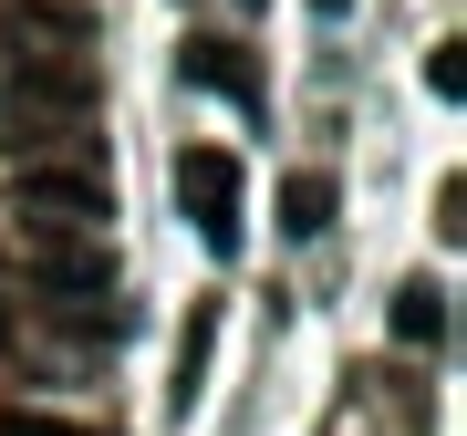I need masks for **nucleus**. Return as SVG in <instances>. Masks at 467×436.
I'll list each match as a JSON object with an SVG mask.
<instances>
[{"label":"nucleus","instance_id":"nucleus-10","mask_svg":"<svg viewBox=\"0 0 467 436\" xmlns=\"http://www.w3.org/2000/svg\"><path fill=\"white\" fill-rule=\"evenodd\" d=\"M0 436H84V426H63V416H0Z\"/></svg>","mask_w":467,"mask_h":436},{"label":"nucleus","instance_id":"nucleus-9","mask_svg":"<svg viewBox=\"0 0 467 436\" xmlns=\"http://www.w3.org/2000/svg\"><path fill=\"white\" fill-rule=\"evenodd\" d=\"M426 84H436V94H447V104L467 94V42H436V63H426Z\"/></svg>","mask_w":467,"mask_h":436},{"label":"nucleus","instance_id":"nucleus-7","mask_svg":"<svg viewBox=\"0 0 467 436\" xmlns=\"http://www.w3.org/2000/svg\"><path fill=\"white\" fill-rule=\"evenodd\" d=\"M395 333L405 343H436V333H447V291H436V281H405L395 291Z\"/></svg>","mask_w":467,"mask_h":436},{"label":"nucleus","instance_id":"nucleus-8","mask_svg":"<svg viewBox=\"0 0 467 436\" xmlns=\"http://www.w3.org/2000/svg\"><path fill=\"white\" fill-rule=\"evenodd\" d=\"M208 333H218L208 312L187 322V343H177V385H167V405H198V374H208Z\"/></svg>","mask_w":467,"mask_h":436},{"label":"nucleus","instance_id":"nucleus-5","mask_svg":"<svg viewBox=\"0 0 467 436\" xmlns=\"http://www.w3.org/2000/svg\"><path fill=\"white\" fill-rule=\"evenodd\" d=\"M32 291L42 302H63V291H115L104 239H32Z\"/></svg>","mask_w":467,"mask_h":436},{"label":"nucleus","instance_id":"nucleus-4","mask_svg":"<svg viewBox=\"0 0 467 436\" xmlns=\"http://www.w3.org/2000/svg\"><path fill=\"white\" fill-rule=\"evenodd\" d=\"M177 73H187V84H198V94H229L239 115H260V63H250V52H239V42H218V32H187Z\"/></svg>","mask_w":467,"mask_h":436},{"label":"nucleus","instance_id":"nucleus-2","mask_svg":"<svg viewBox=\"0 0 467 436\" xmlns=\"http://www.w3.org/2000/svg\"><path fill=\"white\" fill-rule=\"evenodd\" d=\"M104 218H115V187L84 146L63 156V167H32L21 177V229L32 239H104Z\"/></svg>","mask_w":467,"mask_h":436},{"label":"nucleus","instance_id":"nucleus-11","mask_svg":"<svg viewBox=\"0 0 467 436\" xmlns=\"http://www.w3.org/2000/svg\"><path fill=\"white\" fill-rule=\"evenodd\" d=\"M239 11H260V0H239Z\"/></svg>","mask_w":467,"mask_h":436},{"label":"nucleus","instance_id":"nucleus-3","mask_svg":"<svg viewBox=\"0 0 467 436\" xmlns=\"http://www.w3.org/2000/svg\"><path fill=\"white\" fill-rule=\"evenodd\" d=\"M177 208H187V229L229 260L239 250V156L229 146H187L177 156Z\"/></svg>","mask_w":467,"mask_h":436},{"label":"nucleus","instance_id":"nucleus-1","mask_svg":"<svg viewBox=\"0 0 467 436\" xmlns=\"http://www.w3.org/2000/svg\"><path fill=\"white\" fill-rule=\"evenodd\" d=\"M0 115H11L21 146H84V125H94V63H84V42L73 52H11V84H0Z\"/></svg>","mask_w":467,"mask_h":436},{"label":"nucleus","instance_id":"nucleus-6","mask_svg":"<svg viewBox=\"0 0 467 436\" xmlns=\"http://www.w3.org/2000/svg\"><path fill=\"white\" fill-rule=\"evenodd\" d=\"M322 229H333V177H291L281 187V239L301 250V239H322Z\"/></svg>","mask_w":467,"mask_h":436}]
</instances>
